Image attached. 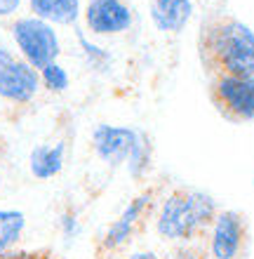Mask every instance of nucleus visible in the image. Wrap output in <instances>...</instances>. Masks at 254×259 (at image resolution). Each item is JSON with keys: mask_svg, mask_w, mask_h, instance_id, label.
Segmentation results:
<instances>
[{"mask_svg": "<svg viewBox=\"0 0 254 259\" xmlns=\"http://www.w3.org/2000/svg\"><path fill=\"white\" fill-rule=\"evenodd\" d=\"M28 10L52 26H76L83 14L80 0H28Z\"/></svg>", "mask_w": 254, "mask_h": 259, "instance_id": "nucleus-12", "label": "nucleus"}, {"mask_svg": "<svg viewBox=\"0 0 254 259\" xmlns=\"http://www.w3.org/2000/svg\"><path fill=\"white\" fill-rule=\"evenodd\" d=\"M26 231V214L21 210H0V254L10 252Z\"/></svg>", "mask_w": 254, "mask_h": 259, "instance_id": "nucleus-14", "label": "nucleus"}, {"mask_svg": "<svg viewBox=\"0 0 254 259\" xmlns=\"http://www.w3.org/2000/svg\"><path fill=\"white\" fill-rule=\"evenodd\" d=\"M76 40H78V45H80V50H83V57L89 66L94 68V71H109L111 68V52H106L104 48L94 45L80 28H76Z\"/></svg>", "mask_w": 254, "mask_h": 259, "instance_id": "nucleus-16", "label": "nucleus"}, {"mask_svg": "<svg viewBox=\"0 0 254 259\" xmlns=\"http://www.w3.org/2000/svg\"><path fill=\"white\" fill-rule=\"evenodd\" d=\"M219 214V205L207 191L177 186L158 203L156 233L167 243L186 245L205 236Z\"/></svg>", "mask_w": 254, "mask_h": 259, "instance_id": "nucleus-2", "label": "nucleus"}, {"mask_svg": "<svg viewBox=\"0 0 254 259\" xmlns=\"http://www.w3.org/2000/svg\"><path fill=\"white\" fill-rule=\"evenodd\" d=\"M158 193H160V186H146V189H141L130 203L125 205L123 212L101 233V238L96 243V257L109 259L113 254H120L139 233L144 231L146 219L151 217V212L160 203Z\"/></svg>", "mask_w": 254, "mask_h": 259, "instance_id": "nucleus-3", "label": "nucleus"}, {"mask_svg": "<svg viewBox=\"0 0 254 259\" xmlns=\"http://www.w3.org/2000/svg\"><path fill=\"white\" fill-rule=\"evenodd\" d=\"M210 99L228 123H254V75H214L210 78Z\"/></svg>", "mask_w": 254, "mask_h": 259, "instance_id": "nucleus-5", "label": "nucleus"}, {"mask_svg": "<svg viewBox=\"0 0 254 259\" xmlns=\"http://www.w3.org/2000/svg\"><path fill=\"white\" fill-rule=\"evenodd\" d=\"M141 130L127 127V125H111V123H99L92 130V151L94 156L101 160L104 165H109L111 170L123 167L130 158L134 144H137Z\"/></svg>", "mask_w": 254, "mask_h": 259, "instance_id": "nucleus-8", "label": "nucleus"}, {"mask_svg": "<svg viewBox=\"0 0 254 259\" xmlns=\"http://www.w3.org/2000/svg\"><path fill=\"white\" fill-rule=\"evenodd\" d=\"M24 0H0V19H12L21 10Z\"/></svg>", "mask_w": 254, "mask_h": 259, "instance_id": "nucleus-19", "label": "nucleus"}, {"mask_svg": "<svg viewBox=\"0 0 254 259\" xmlns=\"http://www.w3.org/2000/svg\"><path fill=\"white\" fill-rule=\"evenodd\" d=\"M10 35L14 40L17 55L31 64L35 71H40L52 62H59L62 40H59L55 26L47 21L38 19L33 14L14 17L10 24Z\"/></svg>", "mask_w": 254, "mask_h": 259, "instance_id": "nucleus-4", "label": "nucleus"}, {"mask_svg": "<svg viewBox=\"0 0 254 259\" xmlns=\"http://www.w3.org/2000/svg\"><path fill=\"white\" fill-rule=\"evenodd\" d=\"M127 259H160V254L153 250H139V252L127 254Z\"/></svg>", "mask_w": 254, "mask_h": 259, "instance_id": "nucleus-20", "label": "nucleus"}, {"mask_svg": "<svg viewBox=\"0 0 254 259\" xmlns=\"http://www.w3.org/2000/svg\"><path fill=\"white\" fill-rule=\"evenodd\" d=\"M172 259H207V252H205V247L198 245V240H195V243L177 245L174 257H172Z\"/></svg>", "mask_w": 254, "mask_h": 259, "instance_id": "nucleus-18", "label": "nucleus"}, {"mask_svg": "<svg viewBox=\"0 0 254 259\" xmlns=\"http://www.w3.org/2000/svg\"><path fill=\"white\" fill-rule=\"evenodd\" d=\"M207 236V259H242L249 245L247 217L238 210H219Z\"/></svg>", "mask_w": 254, "mask_h": 259, "instance_id": "nucleus-6", "label": "nucleus"}, {"mask_svg": "<svg viewBox=\"0 0 254 259\" xmlns=\"http://www.w3.org/2000/svg\"><path fill=\"white\" fill-rule=\"evenodd\" d=\"M0 189H3V172H0Z\"/></svg>", "mask_w": 254, "mask_h": 259, "instance_id": "nucleus-21", "label": "nucleus"}, {"mask_svg": "<svg viewBox=\"0 0 254 259\" xmlns=\"http://www.w3.org/2000/svg\"><path fill=\"white\" fill-rule=\"evenodd\" d=\"M83 19L89 33L120 35L130 31L134 14L127 0H89L83 10Z\"/></svg>", "mask_w": 254, "mask_h": 259, "instance_id": "nucleus-9", "label": "nucleus"}, {"mask_svg": "<svg viewBox=\"0 0 254 259\" xmlns=\"http://www.w3.org/2000/svg\"><path fill=\"white\" fill-rule=\"evenodd\" d=\"M198 57L210 78L254 75V31L231 14H214L198 31Z\"/></svg>", "mask_w": 254, "mask_h": 259, "instance_id": "nucleus-1", "label": "nucleus"}, {"mask_svg": "<svg viewBox=\"0 0 254 259\" xmlns=\"http://www.w3.org/2000/svg\"><path fill=\"white\" fill-rule=\"evenodd\" d=\"M59 231H62V238L66 240V243H73V240L80 236L83 224H80V217H78V212L73 210V207L62 210V214H59Z\"/></svg>", "mask_w": 254, "mask_h": 259, "instance_id": "nucleus-17", "label": "nucleus"}, {"mask_svg": "<svg viewBox=\"0 0 254 259\" xmlns=\"http://www.w3.org/2000/svg\"><path fill=\"white\" fill-rule=\"evenodd\" d=\"M42 90L40 73L17 52L0 45V99L7 104L26 106Z\"/></svg>", "mask_w": 254, "mask_h": 259, "instance_id": "nucleus-7", "label": "nucleus"}, {"mask_svg": "<svg viewBox=\"0 0 254 259\" xmlns=\"http://www.w3.org/2000/svg\"><path fill=\"white\" fill-rule=\"evenodd\" d=\"M38 73H40L42 90H47L49 95H62V92H66V90H69V85H71L69 71H66V68H64L59 62L47 64V66L40 68Z\"/></svg>", "mask_w": 254, "mask_h": 259, "instance_id": "nucleus-15", "label": "nucleus"}, {"mask_svg": "<svg viewBox=\"0 0 254 259\" xmlns=\"http://www.w3.org/2000/svg\"><path fill=\"white\" fill-rule=\"evenodd\" d=\"M66 165V142L59 139L55 144H35L28 153V172L38 182H47L62 175Z\"/></svg>", "mask_w": 254, "mask_h": 259, "instance_id": "nucleus-10", "label": "nucleus"}, {"mask_svg": "<svg viewBox=\"0 0 254 259\" xmlns=\"http://www.w3.org/2000/svg\"><path fill=\"white\" fill-rule=\"evenodd\" d=\"M127 175H130L134 182H144L148 177V172L153 167V144H151V137L146 135L144 130H141V135H139L137 144H134V149H132L130 158H127Z\"/></svg>", "mask_w": 254, "mask_h": 259, "instance_id": "nucleus-13", "label": "nucleus"}, {"mask_svg": "<svg viewBox=\"0 0 254 259\" xmlns=\"http://www.w3.org/2000/svg\"><path fill=\"white\" fill-rule=\"evenodd\" d=\"M193 14V0H148V17L163 33L184 31Z\"/></svg>", "mask_w": 254, "mask_h": 259, "instance_id": "nucleus-11", "label": "nucleus"}]
</instances>
